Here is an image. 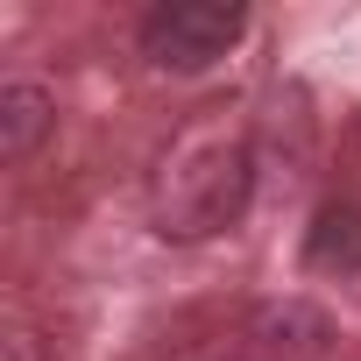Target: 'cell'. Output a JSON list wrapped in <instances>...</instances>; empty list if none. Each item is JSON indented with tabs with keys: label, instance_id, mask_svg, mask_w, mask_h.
Instances as JSON below:
<instances>
[{
	"label": "cell",
	"instance_id": "1",
	"mask_svg": "<svg viewBox=\"0 0 361 361\" xmlns=\"http://www.w3.org/2000/svg\"><path fill=\"white\" fill-rule=\"evenodd\" d=\"M255 199V142L241 135H192L156 177V234L163 241H213L241 227Z\"/></svg>",
	"mask_w": 361,
	"mask_h": 361
},
{
	"label": "cell",
	"instance_id": "4",
	"mask_svg": "<svg viewBox=\"0 0 361 361\" xmlns=\"http://www.w3.org/2000/svg\"><path fill=\"white\" fill-rule=\"evenodd\" d=\"M50 135H57V92L36 78H8L0 85V163H29Z\"/></svg>",
	"mask_w": 361,
	"mask_h": 361
},
{
	"label": "cell",
	"instance_id": "6",
	"mask_svg": "<svg viewBox=\"0 0 361 361\" xmlns=\"http://www.w3.org/2000/svg\"><path fill=\"white\" fill-rule=\"evenodd\" d=\"M262 142L283 156V170H305V163H312V114H305V92H298V85H276V92H269Z\"/></svg>",
	"mask_w": 361,
	"mask_h": 361
},
{
	"label": "cell",
	"instance_id": "7",
	"mask_svg": "<svg viewBox=\"0 0 361 361\" xmlns=\"http://www.w3.org/2000/svg\"><path fill=\"white\" fill-rule=\"evenodd\" d=\"M163 361H248V347H241V340H213V333H206V340H177Z\"/></svg>",
	"mask_w": 361,
	"mask_h": 361
},
{
	"label": "cell",
	"instance_id": "2",
	"mask_svg": "<svg viewBox=\"0 0 361 361\" xmlns=\"http://www.w3.org/2000/svg\"><path fill=\"white\" fill-rule=\"evenodd\" d=\"M248 29V8H234V0H156V8L142 15V57L149 71H170V78H199L213 71Z\"/></svg>",
	"mask_w": 361,
	"mask_h": 361
},
{
	"label": "cell",
	"instance_id": "5",
	"mask_svg": "<svg viewBox=\"0 0 361 361\" xmlns=\"http://www.w3.org/2000/svg\"><path fill=\"white\" fill-rule=\"evenodd\" d=\"M305 269L319 276H361V206L354 199H326L305 227Z\"/></svg>",
	"mask_w": 361,
	"mask_h": 361
},
{
	"label": "cell",
	"instance_id": "3",
	"mask_svg": "<svg viewBox=\"0 0 361 361\" xmlns=\"http://www.w3.org/2000/svg\"><path fill=\"white\" fill-rule=\"evenodd\" d=\"M333 340H340V326L312 298H255L248 319H241L248 361H326Z\"/></svg>",
	"mask_w": 361,
	"mask_h": 361
},
{
	"label": "cell",
	"instance_id": "8",
	"mask_svg": "<svg viewBox=\"0 0 361 361\" xmlns=\"http://www.w3.org/2000/svg\"><path fill=\"white\" fill-rule=\"evenodd\" d=\"M0 361H57L43 347V333H8V347H0Z\"/></svg>",
	"mask_w": 361,
	"mask_h": 361
}]
</instances>
